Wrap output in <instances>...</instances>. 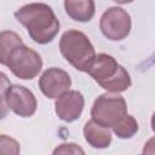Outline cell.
Masks as SVG:
<instances>
[{
    "label": "cell",
    "mask_w": 155,
    "mask_h": 155,
    "mask_svg": "<svg viewBox=\"0 0 155 155\" xmlns=\"http://www.w3.org/2000/svg\"><path fill=\"white\" fill-rule=\"evenodd\" d=\"M70 86L71 79L69 74L65 70L56 67L46 69L39 79L40 91L50 99L59 98L62 94L69 91Z\"/></svg>",
    "instance_id": "8"
},
{
    "label": "cell",
    "mask_w": 155,
    "mask_h": 155,
    "mask_svg": "<svg viewBox=\"0 0 155 155\" xmlns=\"http://www.w3.org/2000/svg\"><path fill=\"white\" fill-rule=\"evenodd\" d=\"M59 51L67 62L85 73H87L97 56L88 36L76 29H69L63 33L59 40Z\"/></svg>",
    "instance_id": "3"
},
{
    "label": "cell",
    "mask_w": 155,
    "mask_h": 155,
    "mask_svg": "<svg viewBox=\"0 0 155 155\" xmlns=\"http://www.w3.org/2000/svg\"><path fill=\"white\" fill-rule=\"evenodd\" d=\"M131 27V16L126 10L117 6L109 7L102 15L99 21V29L102 34L111 41L124 40L126 36H128Z\"/></svg>",
    "instance_id": "7"
},
{
    "label": "cell",
    "mask_w": 155,
    "mask_h": 155,
    "mask_svg": "<svg viewBox=\"0 0 155 155\" xmlns=\"http://www.w3.org/2000/svg\"><path fill=\"white\" fill-rule=\"evenodd\" d=\"M150 124H151V130H153L154 133H155V113H154L153 116H151V121H150Z\"/></svg>",
    "instance_id": "18"
},
{
    "label": "cell",
    "mask_w": 155,
    "mask_h": 155,
    "mask_svg": "<svg viewBox=\"0 0 155 155\" xmlns=\"http://www.w3.org/2000/svg\"><path fill=\"white\" fill-rule=\"evenodd\" d=\"M53 154H85V151L75 143H63L53 150Z\"/></svg>",
    "instance_id": "14"
},
{
    "label": "cell",
    "mask_w": 155,
    "mask_h": 155,
    "mask_svg": "<svg viewBox=\"0 0 155 155\" xmlns=\"http://www.w3.org/2000/svg\"><path fill=\"white\" fill-rule=\"evenodd\" d=\"M2 84H1V105L2 108L7 107L16 115L21 117H29L36 111L38 102L34 93L21 85L5 86V74L1 73Z\"/></svg>",
    "instance_id": "5"
},
{
    "label": "cell",
    "mask_w": 155,
    "mask_h": 155,
    "mask_svg": "<svg viewBox=\"0 0 155 155\" xmlns=\"http://www.w3.org/2000/svg\"><path fill=\"white\" fill-rule=\"evenodd\" d=\"M84 137L85 140L96 149H105L111 143V132L108 127H104L92 119L88 120L84 126Z\"/></svg>",
    "instance_id": "10"
},
{
    "label": "cell",
    "mask_w": 155,
    "mask_h": 155,
    "mask_svg": "<svg viewBox=\"0 0 155 155\" xmlns=\"http://www.w3.org/2000/svg\"><path fill=\"white\" fill-rule=\"evenodd\" d=\"M113 132L121 139H130L138 132V122L132 115L127 114L117 125L113 127Z\"/></svg>",
    "instance_id": "13"
},
{
    "label": "cell",
    "mask_w": 155,
    "mask_h": 155,
    "mask_svg": "<svg viewBox=\"0 0 155 155\" xmlns=\"http://www.w3.org/2000/svg\"><path fill=\"white\" fill-rule=\"evenodd\" d=\"M85 99L81 92L76 90H69L54 103V111L57 116L64 122H73L78 120L84 110Z\"/></svg>",
    "instance_id": "9"
},
{
    "label": "cell",
    "mask_w": 155,
    "mask_h": 155,
    "mask_svg": "<svg viewBox=\"0 0 155 155\" xmlns=\"http://www.w3.org/2000/svg\"><path fill=\"white\" fill-rule=\"evenodd\" d=\"M127 115V103L117 93H103L93 102L91 117L97 124L113 128Z\"/></svg>",
    "instance_id": "4"
},
{
    "label": "cell",
    "mask_w": 155,
    "mask_h": 155,
    "mask_svg": "<svg viewBox=\"0 0 155 155\" xmlns=\"http://www.w3.org/2000/svg\"><path fill=\"white\" fill-rule=\"evenodd\" d=\"M16 19L25 27L30 39L39 44L51 42L59 31V21L51 6L44 2H31L15 12Z\"/></svg>",
    "instance_id": "1"
},
{
    "label": "cell",
    "mask_w": 155,
    "mask_h": 155,
    "mask_svg": "<svg viewBox=\"0 0 155 155\" xmlns=\"http://www.w3.org/2000/svg\"><path fill=\"white\" fill-rule=\"evenodd\" d=\"M87 74L108 92L120 93L131 86V76L128 71L120 65L113 56L107 53L96 56Z\"/></svg>",
    "instance_id": "2"
},
{
    "label": "cell",
    "mask_w": 155,
    "mask_h": 155,
    "mask_svg": "<svg viewBox=\"0 0 155 155\" xmlns=\"http://www.w3.org/2000/svg\"><path fill=\"white\" fill-rule=\"evenodd\" d=\"M19 44H23L22 38L11 30H4L0 34V62L2 65H5L10 53L15 47H17Z\"/></svg>",
    "instance_id": "12"
},
{
    "label": "cell",
    "mask_w": 155,
    "mask_h": 155,
    "mask_svg": "<svg viewBox=\"0 0 155 155\" xmlns=\"http://www.w3.org/2000/svg\"><path fill=\"white\" fill-rule=\"evenodd\" d=\"M116 4H120V5H126V4H131L133 0H111Z\"/></svg>",
    "instance_id": "17"
},
{
    "label": "cell",
    "mask_w": 155,
    "mask_h": 155,
    "mask_svg": "<svg viewBox=\"0 0 155 155\" xmlns=\"http://www.w3.org/2000/svg\"><path fill=\"white\" fill-rule=\"evenodd\" d=\"M144 154H155V137H151L147 140L142 150Z\"/></svg>",
    "instance_id": "16"
},
{
    "label": "cell",
    "mask_w": 155,
    "mask_h": 155,
    "mask_svg": "<svg viewBox=\"0 0 155 155\" xmlns=\"http://www.w3.org/2000/svg\"><path fill=\"white\" fill-rule=\"evenodd\" d=\"M67 15L76 22H88L96 12L94 0H64Z\"/></svg>",
    "instance_id": "11"
},
{
    "label": "cell",
    "mask_w": 155,
    "mask_h": 155,
    "mask_svg": "<svg viewBox=\"0 0 155 155\" xmlns=\"http://www.w3.org/2000/svg\"><path fill=\"white\" fill-rule=\"evenodd\" d=\"M5 65L18 79L31 80L41 71L42 59L36 51L24 44H19L12 50Z\"/></svg>",
    "instance_id": "6"
},
{
    "label": "cell",
    "mask_w": 155,
    "mask_h": 155,
    "mask_svg": "<svg viewBox=\"0 0 155 155\" xmlns=\"http://www.w3.org/2000/svg\"><path fill=\"white\" fill-rule=\"evenodd\" d=\"M0 150L5 149L6 147L10 148V154H19V144L13 139L7 137L6 134H1L0 137Z\"/></svg>",
    "instance_id": "15"
}]
</instances>
